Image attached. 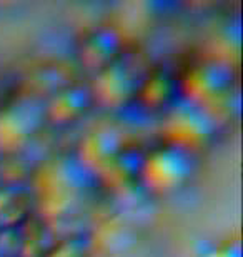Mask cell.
I'll list each match as a JSON object with an SVG mask.
<instances>
[{"label": "cell", "mask_w": 243, "mask_h": 257, "mask_svg": "<svg viewBox=\"0 0 243 257\" xmlns=\"http://www.w3.org/2000/svg\"><path fill=\"white\" fill-rule=\"evenodd\" d=\"M168 136L172 139V146L187 147L203 142L210 136L211 124L210 119L198 109V105H185L182 109L175 110L168 117Z\"/></svg>", "instance_id": "cell-3"}, {"label": "cell", "mask_w": 243, "mask_h": 257, "mask_svg": "<svg viewBox=\"0 0 243 257\" xmlns=\"http://www.w3.org/2000/svg\"><path fill=\"white\" fill-rule=\"evenodd\" d=\"M132 79L125 69H118L117 65H108L107 69L100 70V82H98L97 94L107 99V102H113L115 99H122V94L127 95L130 92Z\"/></svg>", "instance_id": "cell-8"}, {"label": "cell", "mask_w": 243, "mask_h": 257, "mask_svg": "<svg viewBox=\"0 0 243 257\" xmlns=\"http://www.w3.org/2000/svg\"><path fill=\"white\" fill-rule=\"evenodd\" d=\"M50 257H82L80 252L72 245H65V247H60L59 250H55Z\"/></svg>", "instance_id": "cell-10"}, {"label": "cell", "mask_w": 243, "mask_h": 257, "mask_svg": "<svg viewBox=\"0 0 243 257\" xmlns=\"http://www.w3.org/2000/svg\"><path fill=\"white\" fill-rule=\"evenodd\" d=\"M80 151L87 166L108 167V164L118 156L120 142L115 132L95 131L85 139V142H82Z\"/></svg>", "instance_id": "cell-7"}, {"label": "cell", "mask_w": 243, "mask_h": 257, "mask_svg": "<svg viewBox=\"0 0 243 257\" xmlns=\"http://www.w3.org/2000/svg\"><path fill=\"white\" fill-rule=\"evenodd\" d=\"M45 119V107L34 100H19L0 112V149L19 147Z\"/></svg>", "instance_id": "cell-2"}, {"label": "cell", "mask_w": 243, "mask_h": 257, "mask_svg": "<svg viewBox=\"0 0 243 257\" xmlns=\"http://www.w3.org/2000/svg\"><path fill=\"white\" fill-rule=\"evenodd\" d=\"M90 92L84 87H67L64 90L55 92L45 107V117L54 122H74L82 115L89 105Z\"/></svg>", "instance_id": "cell-5"}, {"label": "cell", "mask_w": 243, "mask_h": 257, "mask_svg": "<svg viewBox=\"0 0 243 257\" xmlns=\"http://www.w3.org/2000/svg\"><path fill=\"white\" fill-rule=\"evenodd\" d=\"M230 72L221 64H203L192 72L188 77V97L192 99V104H196L200 100L210 99L215 94H218L228 85Z\"/></svg>", "instance_id": "cell-4"}, {"label": "cell", "mask_w": 243, "mask_h": 257, "mask_svg": "<svg viewBox=\"0 0 243 257\" xmlns=\"http://www.w3.org/2000/svg\"><path fill=\"white\" fill-rule=\"evenodd\" d=\"M203 257H240V249L236 247H231V245H225V247H218V249H213L210 252H206Z\"/></svg>", "instance_id": "cell-9"}, {"label": "cell", "mask_w": 243, "mask_h": 257, "mask_svg": "<svg viewBox=\"0 0 243 257\" xmlns=\"http://www.w3.org/2000/svg\"><path fill=\"white\" fill-rule=\"evenodd\" d=\"M118 50V37L113 30L100 29L85 39L82 45V60L90 69L103 70L112 65V59Z\"/></svg>", "instance_id": "cell-6"}, {"label": "cell", "mask_w": 243, "mask_h": 257, "mask_svg": "<svg viewBox=\"0 0 243 257\" xmlns=\"http://www.w3.org/2000/svg\"><path fill=\"white\" fill-rule=\"evenodd\" d=\"M192 172V164L185 149L165 146L142 161L140 177L150 191L170 192L185 182Z\"/></svg>", "instance_id": "cell-1"}]
</instances>
